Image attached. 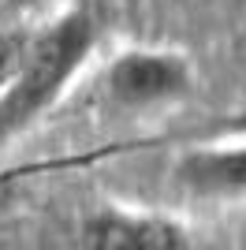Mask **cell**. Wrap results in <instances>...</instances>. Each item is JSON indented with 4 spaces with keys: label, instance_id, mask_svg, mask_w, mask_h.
<instances>
[{
    "label": "cell",
    "instance_id": "4",
    "mask_svg": "<svg viewBox=\"0 0 246 250\" xmlns=\"http://www.w3.org/2000/svg\"><path fill=\"white\" fill-rule=\"evenodd\" d=\"M175 183L202 202H246V138H202L172 168Z\"/></svg>",
    "mask_w": 246,
    "mask_h": 250
},
{
    "label": "cell",
    "instance_id": "2",
    "mask_svg": "<svg viewBox=\"0 0 246 250\" xmlns=\"http://www.w3.org/2000/svg\"><path fill=\"white\" fill-rule=\"evenodd\" d=\"M194 63L179 49H161V45H131L120 49L104 63L101 90L104 101L116 112H157V108H175L194 94Z\"/></svg>",
    "mask_w": 246,
    "mask_h": 250
},
{
    "label": "cell",
    "instance_id": "6",
    "mask_svg": "<svg viewBox=\"0 0 246 250\" xmlns=\"http://www.w3.org/2000/svg\"><path fill=\"white\" fill-rule=\"evenodd\" d=\"M202 138H246V104L231 108V112L216 116L213 124L202 127Z\"/></svg>",
    "mask_w": 246,
    "mask_h": 250
},
{
    "label": "cell",
    "instance_id": "3",
    "mask_svg": "<svg viewBox=\"0 0 246 250\" xmlns=\"http://www.w3.org/2000/svg\"><path fill=\"white\" fill-rule=\"evenodd\" d=\"M82 250H205L175 217L145 209L101 206L90 209L79 224Z\"/></svg>",
    "mask_w": 246,
    "mask_h": 250
},
{
    "label": "cell",
    "instance_id": "7",
    "mask_svg": "<svg viewBox=\"0 0 246 250\" xmlns=\"http://www.w3.org/2000/svg\"><path fill=\"white\" fill-rule=\"evenodd\" d=\"M52 0H0V11L8 15V19H26V15H34V11H41V8H49Z\"/></svg>",
    "mask_w": 246,
    "mask_h": 250
},
{
    "label": "cell",
    "instance_id": "5",
    "mask_svg": "<svg viewBox=\"0 0 246 250\" xmlns=\"http://www.w3.org/2000/svg\"><path fill=\"white\" fill-rule=\"evenodd\" d=\"M34 42V26H22V22H11L0 30V94L8 90V83L15 79V71L22 67L26 52Z\"/></svg>",
    "mask_w": 246,
    "mask_h": 250
},
{
    "label": "cell",
    "instance_id": "1",
    "mask_svg": "<svg viewBox=\"0 0 246 250\" xmlns=\"http://www.w3.org/2000/svg\"><path fill=\"white\" fill-rule=\"evenodd\" d=\"M97 49V22L86 8L60 11L45 26H34V42L22 67L0 94V149L26 135L60 101Z\"/></svg>",
    "mask_w": 246,
    "mask_h": 250
}]
</instances>
